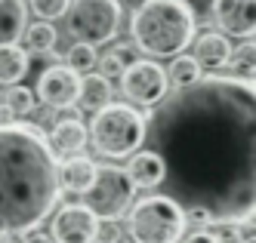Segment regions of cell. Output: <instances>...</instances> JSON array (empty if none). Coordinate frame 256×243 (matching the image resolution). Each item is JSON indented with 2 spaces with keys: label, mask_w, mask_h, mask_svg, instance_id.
Listing matches in <instances>:
<instances>
[{
  "label": "cell",
  "mask_w": 256,
  "mask_h": 243,
  "mask_svg": "<svg viewBox=\"0 0 256 243\" xmlns=\"http://www.w3.org/2000/svg\"><path fill=\"white\" fill-rule=\"evenodd\" d=\"M148 151L164 163L160 188L182 213L238 222L256 207V86L200 77L145 117Z\"/></svg>",
  "instance_id": "obj_1"
},
{
  "label": "cell",
  "mask_w": 256,
  "mask_h": 243,
  "mask_svg": "<svg viewBox=\"0 0 256 243\" xmlns=\"http://www.w3.org/2000/svg\"><path fill=\"white\" fill-rule=\"evenodd\" d=\"M59 163L34 123H0V237L28 234L56 210Z\"/></svg>",
  "instance_id": "obj_2"
},
{
  "label": "cell",
  "mask_w": 256,
  "mask_h": 243,
  "mask_svg": "<svg viewBox=\"0 0 256 243\" xmlns=\"http://www.w3.org/2000/svg\"><path fill=\"white\" fill-rule=\"evenodd\" d=\"M194 15L182 0H145L133 12V46L148 59H176L194 40Z\"/></svg>",
  "instance_id": "obj_3"
},
{
  "label": "cell",
  "mask_w": 256,
  "mask_h": 243,
  "mask_svg": "<svg viewBox=\"0 0 256 243\" xmlns=\"http://www.w3.org/2000/svg\"><path fill=\"white\" fill-rule=\"evenodd\" d=\"M86 139H93V148L102 157L124 160L133 157L145 145V117L130 105H108L93 114Z\"/></svg>",
  "instance_id": "obj_4"
},
{
  "label": "cell",
  "mask_w": 256,
  "mask_h": 243,
  "mask_svg": "<svg viewBox=\"0 0 256 243\" xmlns=\"http://www.w3.org/2000/svg\"><path fill=\"white\" fill-rule=\"evenodd\" d=\"M126 231H130L133 243H179L186 234V213L170 197L152 194L130 207Z\"/></svg>",
  "instance_id": "obj_5"
},
{
  "label": "cell",
  "mask_w": 256,
  "mask_h": 243,
  "mask_svg": "<svg viewBox=\"0 0 256 243\" xmlns=\"http://www.w3.org/2000/svg\"><path fill=\"white\" fill-rule=\"evenodd\" d=\"M136 203V185L130 182L126 170L120 166H99L93 188L84 194V203L90 213L96 216V222H118L124 213H130Z\"/></svg>",
  "instance_id": "obj_6"
},
{
  "label": "cell",
  "mask_w": 256,
  "mask_h": 243,
  "mask_svg": "<svg viewBox=\"0 0 256 243\" xmlns=\"http://www.w3.org/2000/svg\"><path fill=\"white\" fill-rule=\"evenodd\" d=\"M120 6L118 0H78L68 9V31L78 37V43L102 46L118 37Z\"/></svg>",
  "instance_id": "obj_7"
},
{
  "label": "cell",
  "mask_w": 256,
  "mask_h": 243,
  "mask_svg": "<svg viewBox=\"0 0 256 243\" xmlns=\"http://www.w3.org/2000/svg\"><path fill=\"white\" fill-rule=\"evenodd\" d=\"M120 92L126 96L130 108H154L170 96V83L164 65L152 62V59H136L130 68L120 74Z\"/></svg>",
  "instance_id": "obj_8"
},
{
  "label": "cell",
  "mask_w": 256,
  "mask_h": 243,
  "mask_svg": "<svg viewBox=\"0 0 256 243\" xmlns=\"http://www.w3.org/2000/svg\"><path fill=\"white\" fill-rule=\"evenodd\" d=\"M52 243H96V231H99V222L96 216L90 213L80 203H68L62 207L56 216H52Z\"/></svg>",
  "instance_id": "obj_9"
},
{
  "label": "cell",
  "mask_w": 256,
  "mask_h": 243,
  "mask_svg": "<svg viewBox=\"0 0 256 243\" xmlns=\"http://www.w3.org/2000/svg\"><path fill=\"white\" fill-rule=\"evenodd\" d=\"M78 89H80V77L65 65H52L40 74L38 80V96L44 105H50L52 111H68L78 105Z\"/></svg>",
  "instance_id": "obj_10"
},
{
  "label": "cell",
  "mask_w": 256,
  "mask_h": 243,
  "mask_svg": "<svg viewBox=\"0 0 256 243\" xmlns=\"http://www.w3.org/2000/svg\"><path fill=\"white\" fill-rule=\"evenodd\" d=\"M210 15L216 18V25L222 28L226 34L253 40V31H256V0H216Z\"/></svg>",
  "instance_id": "obj_11"
},
{
  "label": "cell",
  "mask_w": 256,
  "mask_h": 243,
  "mask_svg": "<svg viewBox=\"0 0 256 243\" xmlns=\"http://www.w3.org/2000/svg\"><path fill=\"white\" fill-rule=\"evenodd\" d=\"M46 145L52 154H78L80 148L86 145V126L80 117H62L52 123L50 136H46Z\"/></svg>",
  "instance_id": "obj_12"
},
{
  "label": "cell",
  "mask_w": 256,
  "mask_h": 243,
  "mask_svg": "<svg viewBox=\"0 0 256 243\" xmlns=\"http://www.w3.org/2000/svg\"><path fill=\"white\" fill-rule=\"evenodd\" d=\"M192 59L198 62L200 71H219V68H226L228 59H232V43H228V37L226 34H216V31H207L200 40L194 43V55Z\"/></svg>",
  "instance_id": "obj_13"
},
{
  "label": "cell",
  "mask_w": 256,
  "mask_h": 243,
  "mask_svg": "<svg viewBox=\"0 0 256 243\" xmlns=\"http://www.w3.org/2000/svg\"><path fill=\"white\" fill-rule=\"evenodd\" d=\"M96 170L99 166L90 160V157H68L59 166V188L71 191V194H86L96 182Z\"/></svg>",
  "instance_id": "obj_14"
},
{
  "label": "cell",
  "mask_w": 256,
  "mask_h": 243,
  "mask_svg": "<svg viewBox=\"0 0 256 243\" xmlns=\"http://www.w3.org/2000/svg\"><path fill=\"white\" fill-rule=\"evenodd\" d=\"M25 25H28L25 0H0V46L19 43Z\"/></svg>",
  "instance_id": "obj_15"
},
{
  "label": "cell",
  "mask_w": 256,
  "mask_h": 243,
  "mask_svg": "<svg viewBox=\"0 0 256 243\" xmlns=\"http://www.w3.org/2000/svg\"><path fill=\"white\" fill-rule=\"evenodd\" d=\"M112 96H114V89H112V80H105L102 74H84L80 77V89H78V105L84 111H102L112 105Z\"/></svg>",
  "instance_id": "obj_16"
},
{
  "label": "cell",
  "mask_w": 256,
  "mask_h": 243,
  "mask_svg": "<svg viewBox=\"0 0 256 243\" xmlns=\"http://www.w3.org/2000/svg\"><path fill=\"white\" fill-rule=\"evenodd\" d=\"M126 176H130V182L136 188H158L164 179V163L152 151H139L126 163Z\"/></svg>",
  "instance_id": "obj_17"
},
{
  "label": "cell",
  "mask_w": 256,
  "mask_h": 243,
  "mask_svg": "<svg viewBox=\"0 0 256 243\" xmlns=\"http://www.w3.org/2000/svg\"><path fill=\"white\" fill-rule=\"evenodd\" d=\"M28 52L19 46V43H10V46H0V83L6 89L10 86H19L22 77L28 74Z\"/></svg>",
  "instance_id": "obj_18"
},
{
  "label": "cell",
  "mask_w": 256,
  "mask_h": 243,
  "mask_svg": "<svg viewBox=\"0 0 256 243\" xmlns=\"http://www.w3.org/2000/svg\"><path fill=\"white\" fill-rule=\"evenodd\" d=\"M25 52L31 55H52V49H56V40H59V34L56 28H52L50 22H31L25 25Z\"/></svg>",
  "instance_id": "obj_19"
},
{
  "label": "cell",
  "mask_w": 256,
  "mask_h": 243,
  "mask_svg": "<svg viewBox=\"0 0 256 243\" xmlns=\"http://www.w3.org/2000/svg\"><path fill=\"white\" fill-rule=\"evenodd\" d=\"M136 59H139V52H136V46H133V43H118V46L108 49L96 65L102 68V77L108 80V77H120V74L130 68Z\"/></svg>",
  "instance_id": "obj_20"
},
{
  "label": "cell",
  "mask_w": 256,
  "mask_h": 243,
  "mask_svg": "<svg viewBox=\"0 0 256 243\" xmlns=\"http://www.w3.org/2000/svg\"><path fill=\"white\" fill-rule=\"evenodd\" d=\"M164 74H167V83H173L176 89H188L192 83L200 80V68H198V62L192 59L188 52L170 59V68H164Z\"/></svg>",
  "instance_id": "obj_21"
},
{
  "label": "cell",
  "mask_w": 256,
  "mask_h": 243,
  "mask_svg": "<svg viewBox=\"0 0 256 243\" xmlns=\"http://www.w3.org/2000/svg\"><path fill=\"white\" fill-rule=\"evenodd\" d=\"M34 92L28 89V86H10L6 89V96H0V108H6V114H10V120H22V117H28L31 111H34Z\"/></svg>",
  "instance_id": "obj_22"
},
{
  "label": "cell",
  "mask_w": 256,
  "mask_h": 243,
  "mask_svg": "<svg viewBox=\"0 0 256 243\" xmlns=\"http://www.w3.org/2000/svg\"><path fill=\"white\" fill-rule=\"evenodd\" d=\"M96 62H99V55H96V49H93V46H86V43H74V46L68 49V65H65V68H71V71L78 74V77H84V74H93Z\"/></svg>",
  "instance_id": "obj_23"
},
{
  "label": "cell",
  "mask_w": 256,
  "mask_h": 243,
  "mask_svg": "<svg viewBox=\"0 0 256 243\" xmlns=\"http://www.w3.org/2000/svg\"><path fill=\"white\" fill-rule=\"evenodd\" d=\"M253 59H256V46L253 40H244V46H238V52L232 49V68L234 74L232 77H241V80H253Z\"/></svg>",
  "instance_id": "obj_24"
},
{
  "label": "cell",
  "mask_w": 256,
  "mask_h": 243,
  "mask_svg": "<svg viewBox=\"0 0 256 243\" xmlns=\"http://www.w3.org/2000/svg\"><path fill=\"white\" fill-rule=\"evenodd\" d=\"M25 6H31V12L38 15V22H52V18L68 15L71 0H25Z\"/></svg>",
  "instance_id": "obj_25"
},
{
  "label": "cell",
  "mask_w": 256,
  "mask_h": 243,
  "mask_svg": "<svg viewBox=\"0 0 256 243\" xmlns=\"http://www.w3.org/2000/svg\"><path fill=\"white\" fill-rule=\"evenodd\" d=\"M188 9H192V15H194V22L198 18H210V12H213V3L216 0H182Z\"/></svg>",
  "instance_id": "obj_26"
},
{
  "label": "cell",
  "mask_w": 256,
  "mask_h": 243,
  "mask_svg": "<svg viewBox=\"0 0 256 243\" xmlns=\"http://www.w3.org/2000/svg\"><path fill=\"white\" fill-rule=\"evenodd\" d=\"M186 243H222V240H216V234H213V231H194Z\"/></svg>",
  "instance_id": "obj_27"
},
{
  "label": "cell",
  "mask_w": 256,
  "mask_h": 243,
  "mask_svg": "<svg viewBox=\"0 0 256 243\" xmlns=\"http://www.w3.org/2000/svg\"><path fill=\"white\" fill-rule=\"evenodd\" d=\"M22 243H52V240H50V234H44V231H28Z\"/></svg>",
  "instance_id": "obj_28"
},
{
  "label": "cell",
  "mask_w": 256,
  "mask_h": 243,
  "mask_svg": "<svg viewBox=\"0 0 256 243\" xmlns=\"http://www.w3.org/2000/svg\"><path fill=\"white\" fill-rule=\"evenodd\" d=\"M142 3H145V0H118V6H130L133 12H136V9H139Z\"/></svg>",
  "instance_id": "obj_29"
},
{
  "label": "cell",
  "mask_w": 256,
  "mask_h": 243,
  "mask_svg": "<svg viewBox=\"0 0 256 243\" xmlns=\"http://www.w3.org/2000/svg\"><path fill=\"white\" fill-rule=\"evenodd\" d=\"M0 243H10V240H0Z\"/></svg>",
  "instance_id": "obj_30"
},
{
  "label": "cell",
  "mask_w": 256,
  "mask_h": 243,
  "mask_svg": "<svg viewBox=\"0 0 256 243\" xmlns=\"http://www.w3.org/2000/svg\"><path fill=\"white\" fill-rule=\"evenodd\" d=\"M247 243H253V240H247Z\"/></svg>",
  "instance_id": "obj_31"
},
{
  "label": "cell",
  "mask_w": 256,
  "mask_h": 243,
  "mask_svg": "<svg viewBox=\"0 0 256 243\" xmlns=\"http://www.w3.org/2000/svg\"><path fill=\"white\" fill-rule=\"evenodd\" d=\"M0 240H4V237H0Z\"/></svg>",
  "instance_id": "obj_32"
}]
</instances>
